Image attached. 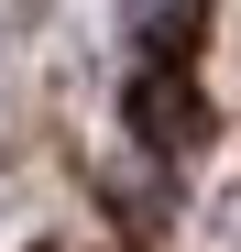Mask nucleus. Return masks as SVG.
Returning a JSON list of instances; mask_svg holds the SVG:
<instances>
[{"instance_id": "obj_2", "label": "nucleus", "mask_w": 241, "mask_h": 252, "mask_svg": "<svg viewBox=\"0 0 241 252\" xmlns=\"http://www.w3.org/2000/svg\"><path fill=\"white\" fill-rule=\"evenodd\" d=\"M197 11H209V0H143V44L165 55V44H186L197 33Z\"/></svg>"}, {"instance_id": "obj_1", "label": "nucleus", "mask_w": 241, "mask_h": 252, "mask_svg": "<svg viewBox=\"0 0 241 252\" xmlns=\"http://www.w3.org/2000/svg\"><path fill=\"white\" fill-rule=\"evenodd\" d=\"M132 132H143L153 154H186L197 132H209V110H197V88H186L176 66H143V77H132Z\"/></svg>"}]
</instances>
